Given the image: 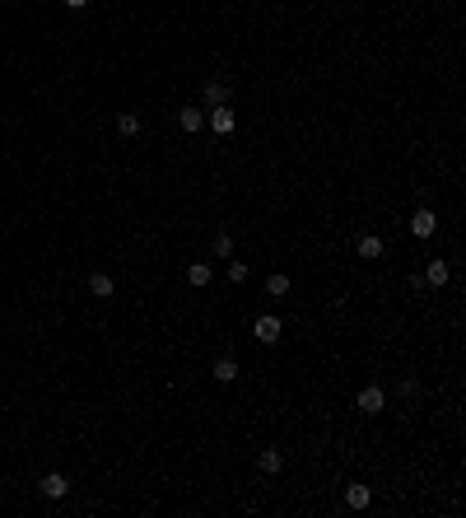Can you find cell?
Wrapping results in <instances>:
<instances>
[{
  "instance_id": "obj_14",
  "label": "cell",
  "mask_w": 466,
  "mask_h": 518,
  "mask_svg": "<svg viewBox=\"0 0 466 518\" xmlns=\"http://www.w3.org/2000/svg\"><path fill=\"white\" fill-rule=\"evenodd\" d=\"M448 276H453L448 261H429V271H424V281H429V285H448Z\"/></svg>"
},
{
  "instance_id": "obj_8",
  "label": "cell",
  "mask_w": 466,
  "mask_h": 518,
  "mask_svg": "<svg viewBox=\"0 0 466 518\" xmlns=\"http://www.w3.org/2000/svg\"><path fill=\"white\" fill-rule=\"evenodd\" d=\"M256 467H261V472H280V467H285V453H280V449H261V453H256Z\"/></svg>"
},
{
  "instance_id": "obj_7",
  "label": "cell",
  "mask_w": 466,
  "mask_h": 518,
  "mask_svg": "<svg viewBox=\"0 0 466 518\" xmlns=\"http://www.w3.org/2000/svg\"><path fill=\"white\" fill-rule=\"evenodd\" d=\"M368 500H373V490H368L364 481L345 485V505H350V509H368Z\"/></svg>"
},
{
  "instance_id": "obj_18",
  "label": "cell",
  "mask_w": 466,
  "mask_h": 518,
  "mask_svg": "<svg viewBox=\"0 0 466 518\" xmlns=\"http://www.w3.org/2000/svg\"><path fill=\"white\" fill-rule=\"evenodd\" d=\"M229 281H233V285L247 281V261H229Z\"/></svg>"
},
{
  "instance_id": "obj_15",
  "label": "cell",
  "mask_w": 466,
  "mask_h": 518,
  "mask_svg": "<svg viewBox=\"0 0 466 518\" xmlns=\"http://www.w3.org/2000/svg\"><path fill=\"white\" fill-rule=\"evenodd\" d=\"M266 294H271V299H285V294H289V276H285V271H275V276L266 281Z\"/></svg>"
},
{
  "instance_id": "obj_17",
  "label": "cell",
  "mask_w": 466,
  "mask_h": 518,
  "mask_svg": "<svg viewBox=\"0 0 466 518\" xmlns=\"http://www.w3.org/2000/svg\"><path fill=\"white\" fill-rule=\"evenodd\" d=\"M215 257H233V234H215Z\"/></svg>"
},
{
  "instance_id": "obj_10",
  "label": "cell",
  "mask_w": 466,
  "mask_h": 518,
  "mask_svg": "<svg viewBox=\"0 0 466 518\" xmlns=\"http://www.w3.org/2000/svg\"><path fill=\"white\" fill-rule=\"evenodd\" d=\"M215 378H220V383H233V378H238V360H233V355H220V360H215Z\"/></svg>"
},
{
  "instance_id": "obj_13",
  "label": "cell",
  "mask_w": 466,
  "mask_h": 518,
  "mask_svg": "<svg viewBox=\"0 0 466 518\" xmlns=\"http://www.w3.org/2000/svg\"><path fill=\"white\" fill-rule=\"evenodd\" d=\"M359 257L377 261V257H382V238H377V234H364V238H359Z\"/></svg>"
},
{
  "instance_id": "obj_5",
  "label": "cell",
  "mask_w": 466,
  "mask_h": 518,
  "mask_svg": "<svg viewBox=\"0 0 466 518\" xmlns=\"http://www.w3.org/2000/svg\"><path fill=\"white\" fill-rule=\"evenodd\" d=\"M200 103H205V108H224V103H229V84H224V79H205Z\"/></svg>"
},
{
  "instance_id": "obj_6",
  "label": "cell",
  "mask_w": 466,
  "mask_h": 518,
  "mask_svg": "<svg viewBox=\"0 0 466 518\" xmlns=\"http://www.w3.org/2000/svg\"><path fill=\"white\" fill-rule=\"evenodd\" d=\"M38 490H42V495H47V500H66V490H70V481H66V476H61V472H47V476H42V481H38Z\"/></svg>"
},
{
  "instance_id": "obj_1",
  "label": "cell",
  "mask_w": 466,
  "mask_h": 518,
  "mask_svg": "<svg viewBox=\"0 0 466 518\" xmlns=\"http://www.w3.org/2000/svg\"><path fill=\"white\" fill-rule=\"evenodd\" d=\"M280 332H285V322H280L275 313H266V317H256V322H252V337L261 341V346H275Z\"/></svg>"
},
{
  "instance_id": "obj_2",
  "label": "cell",
  "mask_w": 466,
  "mask_h": 518,
  "mask_svg": "<svg viewBox=\"0 0 466 518\" xmlns=\"http://www.w3.org/2000/svg\"><path fill=\"white\" fill-rule=\"evenodd\" d=\"M359 411H364V416H377V411H382V406H387V393H382V388L377 383H368V388H359Z\"/></svg>"
},
{
  "instance_id": "obj_12",
  "label": "cell",
  "mask_w": 466,
  "mask_h": 518,
  "mask_svg": "<svg viewBox=\"0 0 466 518\" xmlns=\"http://www.w3.org/2000/svg\"><path fill=\"white\" fill-rule=\"evenodd\" d=\"M210 276H215L210 261H191V266H187V281L196 285V290H200V285H210Z\"/></svg>"
},
{
  "instance_id": "obj_11",
  "label": "cell",
  "mask_w": 466,
  "mask_h": 518,
  "mask_svg": "<svg viewBox=\"0 0 466 518\" xmlns=\"http://www.w3.org/2000/svg\"><path fill=\"white\" fill-rule=\"evenodd\" d=\"M89 290L98 294V299H112V290H117V285H112L108 271H93V276H89Z\"/></svg>"
},
{
  "instance_id": "obj_9",
  "label": "cell",
  "mask_w": 466,
  "mask_h": 518,
  "mask_svg": "<svg viewBox=\"0 0 466 518\" xmlns=\"http://www.w3.org/2000/svg\"><path fill=\"white\" fill-rule=\"evenodd\" d=\"M178 126H182V131H200V126H205V108H182Z\"/></svg>"
},
{
  "instance_id": "obj_16",
  "label": "cell",
  "mask_w": 466,
  "mask_h": 518,
  "mask_svg": "<svg viewBox=\"0 0 466 518\" xmlns=\"http://www.w3.org/2000/svg\"><path fill=\"white\" fill-rule=\"evenodd\" d=\"M117 131L122 135H140V113H122L117 117Z\"/></svg>"
},
{
  "instance_id": "obj_19",
  "label": "cell",
  "mask_w": 466,
  "mask_h": 518,
  "mask_svg": "<svg viewBox=\"0 0 466 518\" xmlns=\"http://www.w3.org/2000/svg\"><path fill=\"white\" fill-rule=\"evenodd\" d=\"M84 5H89V0H66V10H84Z\"/></svg>"
},
{
  "instance_id": "obj_4",
  "label": "cell",
  "mask_w": 466,
  "mask_h": 518,
  "mask_svg": "<svg viewBox=\"0 0 466 518\" xmlns=\"http://www.w3.org/2000/svg\"><path fill=\"white\" fill-rule=\"evenodd\" d=\"M205 122L215 126V135H229L233 126H238V117L229 113V103H224V108H205Z\"/></svg>"
},
{
  "instance_id": "obj_3",
  "label": "cell",
  "mask_w": 466,
  "mask_h": 518,
  "mask_svg": "<svg viewBox=\"0 0 466 518\" xmlns=\"http://www.w3.org/2000/svg\"><path fill=\"white\" fill-rule=\"evenodd\" d=\"M411 234L415 238H433V234H438V215H433L429 205H420V210L411 215Z\"/></svg>"
}]
</instances>
